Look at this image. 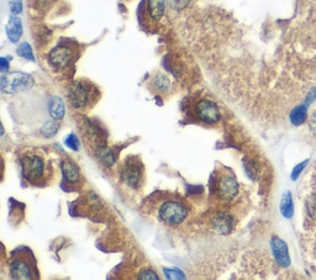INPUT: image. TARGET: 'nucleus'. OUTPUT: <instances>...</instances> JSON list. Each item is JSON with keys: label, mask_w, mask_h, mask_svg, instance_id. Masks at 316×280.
Segmentation results:
<instances>
[{"label": "nucleus", "mask_w": 316, "mask_h": 280, "mask_svg": "<svg viewBox=\"0 0 316 280\" xmlns=\"http://www.w3.org/2000/svg\"><path fill=\"white\" fill-rule=\"evenodd\" d=\"M210 226L220 235H229L235 227L234 213L229 209H216L210 216Z\"/></svg>", "instance_id": "nucleus-12"}, {"label": "nucleus", "mask_w": 316, "mask_h": 280, "mask_svg": "<svg viewBox=\"0 0 316 280\" xmlns=\"http://www.w3.org/2000/svg\"><path fill=\"white\" fill-rule=\"evenodd\" d=\"M33 85V79L24 73H11L9 77H3L2 88L4 91L18 93L30 89Z\"/></svg>", "instance_id": "nucleus-13"}, {"label": "nucleus", "mask_w": 316, "mask_h": 280, "mask_svg": "<svg viewBox=\"0 0 316 280\" xmlns=\"http://www.w3.org/2000/svg\"><path fill=\"white\" fill-rule=\"evenodd\" d=\"M307 164V160H304L303 163H300V164H298L296 167L294 168V171H293L292 173V179H296L299 177V174L301 173V171H303L304 168H305V165Z\"/></svg>", "instance_id": "nucleus-24"}, {"label": "nucleus", "mask_w": 316, "mask_h": 280, "mask_svg": "<svg viewBox=\"0 0 316 280\" xmlns=\"http://www.w3.org/2000/svg\"><path fill=\"white\" fill-rule=\"evenodd\" d=\"M270 247H272V251L277 263L281 267L287 268L290 264V257L289 253H288V247L285 245L284 241H282L278 237H273L272 241H270Z\"/></svg>", "instance_id": "nucleus-14"}, {"label": "nucleus", "mask_w": 316, "mask_h": 280, "mask_svg": "<svg viewBox=\"0 0 316 280\" xmlns=\"http://www.w3.org/2000/svg\"><path fill=\"white\" fill-rule=\"evenodd\" d=\"M148 215L169 229H180L193 216V206L179 194L159 191L152 194L145 204Z\"/></svg>", "instance_id": "nucleus-1"}, {"label": "nucleus", "mask_w": 316, "mask_h": 280, "mask_svg": "<svg viewBox=\"0 0 316 280\" xmlns=\"http://www.w3.org/2000/svg\"><path fill=\"white\" fill-rule=\"evenodd\" d=\"M240 194V184L230 168L217 164L209 182V198L216 209L231 210Z\"/></svg>", "instance_id": "nucleus-2"}, {"label": "nucleus", "mask_w": 316, "mask_h": 280, "mask_svg": "<svg viewBox=\"0 0 316 280\" xmlns=\"http://www.w3.org/2000/svg\"><path fill=\"white\" fill-rule=\"evenodd\" d=\"M148 88L152 93L157 94L159 96H166L170 89V82L168 77L162 73H157L151 78L148 83Z\"/></svg>", "instance_id": "nucleus-15"}, {"label": "nucleus", "mask_w": 316, "mask_h": 280, "mask_svg": "<svg viewBox=\"0 0 316 280\" xmlns=\"http://www.w3.org/2000/svg\"><path fill=\"white\" fill-rule=\"evenodd\" d=\"M7 34L11 42H18L22 35V23L16 16H11L7 26Z\"/></svg>", "instance_id": "nucleus-16"}, {"label": "nucleus", "mask_w": 316, "mask_h": 280, "mask_svg": "<svg viewBox=\"0 0 316 280\" xmlns=\"http://www.w3.org/2000/svg\"><path fill=\"white\" fill-rule=\"evenodd\" d=\"M186 118L189 123L203 126H216L221 121V111L217 102L208 95L195 94L188 99Z\"/></svg>", "instance_id": "nucleus-4"}, {"label": "nucleus", "mask_w": 316, "mask_h": 280, "mask_svg": "<svg viewBox=\"0 0 316 280\" xmlns=\"http://www.w3.org/2000/svg\"><path fill=\"white\" fill-rule=\"evenodd\" d=\"M61 173H62V185L66 191H79L84 188L85 178L77 162L69 156H64L61 159Z\"/></svg>", "instance_id": "nucleus-9"}, {"label": "nucleus", "mask_w": 316, "mask_h": 280, "mask_svg": "<svg viewBox=\"0 0 316 280\" xmlns=\"http://www.w3.org/2000/svg\"><path fill=\"white\" fill-rule=\"evenodd\" d=\"M119 183L130 193H141L146 182V169L139 156H127L117 165Z\"/></svg>", "instance_id": "nucleus-7"}, {"label": "nucleus", "mask_w": 316, "mask_h": 280, "mask_svg": "<svg viewBox=\"0 0 316 280\" xmlns=\"http://www.w3.org/2000/svg\"><path fill=\"white\" fill-rule=\"evenodd\" d=\"M306 118V106L305 105H300V106L295 107L293 110V113L290 114V121L295 125V126H299L300 124H303L305 121Z\"/></svg>", "instance_id": "nucleus-19"}, {"label": "nucleus", "mask_w": 316, "mask_h": 280, "mask_svg": "<svg viewBox=\"0 0 316 280\" xmlns=\"http://www.w3.org/2000/svg\"><path fill=\"white\" fill-rule=\"evenodd\" d=\"M16 52H18L19 56L24 57L25 60L32 61V62H33V61H35V58H33V53H32L31 47H30V45L27 42H22L21 45L18 47Z\"/></svg>", "instance_id": "nucleus-20"}, {"label": "nucleus", "mask_w": 316, "mask_h": 280, "mask_svg": "<svg viewBox=\"0 0 316 280\" xmlns=\"http://www.w3.org/2000/svg\"><path fill=\"white\" fill-rule=\"evenodd\" d=\"M22 179L31 187H46L53 178V167L42 151L30 149L20 156Z\"/></svg>", "instance_id": "nucleus-3"}, {"label": "nucleus", "mask_w": 316, "mask_h": 280, "mask_svg": "<svg viewBox=\"0 0 316 280\" xmlns=\"http://www.w3.org/2000/svg\"><path fill=\"white\" fill-rule=\"evenodd\" d=\"M8 268H9V274L13 279L37 280L40 278L37 262H36L32 252L26 247L15 249L10 254Z\"/></svg>", "instance_id": "nucleus-8"}, {"label": "nucleus", "mask_w": 316, "mask_h": 280, "mask_svg": "<svg viewBox=\"0 0 316 280\" xmlns=\"http://www.w3.org/2000/svg\"><path fill=\"white\" fill-rule=\"evenodd\" d=\"M67 99L74 110L85 113L93 109L100 99V90L88 79L72 80L66 89Z\"/></svg>", "instance_id": "nucleus-5"}, {"label": "nucleus", "mask_w": 316, "mask_h": 280, "mask_svg": "<svg viewBox=\"0 0 316 280\" xmlns=\"http://www.w3.org/2000/svg\"><path fill=\"white\" fill-rule=\"evenodd\" d=\"M7 69H8L7 60H5V58H2V71L7 72Z\"/></svg>", "instance_id": "nucleus-26"}, {"label": "nucleus", "mask_w": 316, "mask_h": 280, "mask_svg": "<svg viewBox=\"0 0 316 280\" xmlns=\"http://www.w3.org/2000/svg\"><path fill=\"white\" fill-rule=\"evenodd\" d=\"M164 10H166L164 0H144L140 4L137 12L140 25L146 31L155 30L163 18Z\"/></svg>", "instance_id": "nucleus-10"}, {"label": "nucleus", "mask_w": 316, "mask_h": 280, "mask_svg": "<svg viewBox=\"0 0 316 280\" xmlns=\"http://www.w3.org/2000/svg\"><path fill=\"white\" fill-rule=\"evenodd\" d=\"M281 211L283 213L284 217L289 218L293 216L294 212V206H293V199L290 193H285L283 195V199L281 201Z\"/></svg>", "instance_id": "nucleus-18"}, {"label": "nucleus", "mask_w": 316, "mask_h": 280, "mask_svg": "<svg viewBox=\"0 0 316 280\" xmlns=\"http://www.w3.org/2000/svg\"><path fill=\"white\" fill-rule=\"evenodd\" d=\"M169 7L174 10H183L184 8L188 7L190 0H167Z\"/></svg>", "instance_id": "nucleus-21"}, {"label": "nucleus", "mask_w": 316, "mask_h": 280, "mask_svg": "<svg viewBox=\"0 0 316 280\" xmlns=\"http://www.w3.org/2000/svg\"><path fill=\"white\" fill-rule=\"evenodd\" d=\"M58 131V125L57 124H50V125H46V126L43 127L42 130H41V132L44 135V137H52L53 135L57 134Z\"/></svg>", "instance_id": "nucleus-23"}, {"label": "nucleus", "mask_w": 316, "mask_h": 280, "mask_svg": "<svg viewBox=\"0 0 316 280\" xmlns=\"http://www.w3.org/2000/svg\"><path fill=\"white\" fill-rule=\"evenodd\" d=\"M49 111L50 115L52 116V119L55 120H61L64 116V105L63 101L60 98H53L51 99L49 105Z\"/></svg>", "instance_id": "nucleus-17"}, {"label": "nucleus", "mask_w": 316, "mask_h": 280, "mask_svg": "<svg viewBox=\"0 0 316 280\" xmlns=\"http://www.w3.org/2000/svg\"><path fill=\"white\" fill-rule=\"evenodd\" d=\"M66 145L69 148L73 149V151H78L79 149V140H78V137L74 134H71L66 138Z\"/></svg>", "instance_id": "nucleus-22"}, {"label": "nucleus", "mask_w": 316, "mask_h": 280, "mask_svg": "<svg viewBox=\"0 0 316 280\" xmlns=\"http://www.w3.org/2000/svg\"><path fill=\"white\" fill-rule=\"evenodd\" d=\"M82 54V47L74 40L63 38L47 54V62L53 71L67 74L73 71L74 65Z\"/></svg>", "instance_id": "nucleus-6"}, {"label": "nucleus", "mask_w": 316, "mask_h": 280, "mask_svg": "<svg viewBox=\"0 0 316 280\" xmlns=\"http://www.w3.org/2000/svg\"><path fill=\"white\" fill-rule=\"evenodd\" d=\"M11 13L13 14H19L21 13V0H13L10 3Z\"/></svg>", "instance_id": "nucleus-25"}, {"label": "nucleus", "mask_w": 316, "mask_h": 280, "mask_svg": "<svg viewBox=\"0 0 316 280\" xmlns=\"http://www.w3.org/2000/svg\"><path fill=\"white\" fill-rule=\"evenodd\" d=\"M82 135L86 148L94 156L108 146V140H106L108 136H106L105 130L95 121L84 119V123L82 124Z\"/></svg>", "instance_id": "nucleus-11"}]
</instances>
